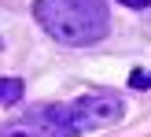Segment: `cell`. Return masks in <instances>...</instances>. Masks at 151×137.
<instances>
[{
    "mask_svg": "<svg viewBox=\"0 0 151 137\" xmlns=\"http://www.w3.org/2000/svg\"><path fill=\"white\" fill-rule=\"evenodd\" d=\"M129 85H133V89H151V71H133Z\"/></svg>",
    "mask_w": 151,
    "mask_h": 137,
    "instance_id": "4",
    "label": "cell"
},
{
    "mask_svg": "<svg viewBox=\"0 0 151 137\" xmlns=\"http://www.w3.org/2000/svg\"><path fill=\"white\" fill-rule=\"evenodd\" d=\"M22 93H26L22 78H0V104H19Z\"/></svg>",
    "mask_w": 151,
    "mask_h": 137,
    "instance_id": "3",
    "label": "cell"
},
{
    "mask_svg": "<svg viewBox=\"0 0 151 137\" xmlns=\"http://www.w3.org/2000/svg\"><path fill=\"white\" fill-rule=\"evenodd\" d=\"M0 137H78L70 104H44L0 126Z\"/></svg>",
    "mask_w": 151,
    "mask_h": 137,
    "instance_id": "2",
    "label": "cell"
},
{
    "mask_svg": "<svg viewBox=\"0 0 151 137\" xmlns=\"http://www.w3.org/2000/svg\"><path fill=\"white\" fill-rule=\"evenodd\" d=\"M118 4H125V7H133V11H140V7H151V0H118Z\"/></svg>",
    "mask_w": 151,
    "mask_h": 137,
    "instance_id": "5",
    "label": "cell"
},
{
    "mask_svg": "<svg viewBox=\"0 0 151 137\" xmlns=\"http://www.w3.org/2000/svg\"><path fill=\"white\" fill-rule=\"evenodd\" d=\"M33 19L59 44L85 48L111 34V15L103 0H37Z\"/></svg>",
    "mask_w": 151,
    "mask_h": 137,
    "instance_id": "1",
    "label": "cell"
}]
</instances>
